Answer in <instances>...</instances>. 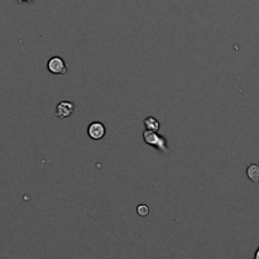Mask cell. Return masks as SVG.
<instances>
[{
  "instance_id": "cell-1",
  "label": "cell",
  "mask_w": 259,
  "mask_h": 259,
  "mask_svg": "<svg viewBox=\"0 0 259 259\" xmlns=\"http://www.w3.org/2000/svg\"><path fill=\"white\" fill-rule=\"evenodd\" d=\"M142 136H143L144 143L148 144L149 147H153V148H156L157 151L162 152V153L164 154L169 153V147H168V143H167L166 137L161 136V134H158L157 132L147 131V129L143 132Z\"/></svg>"
},
{
  "instance_id": "cell-2",
  "label": "cell",
  "mask_w": 259,
  "mask_h": 259,
  "mask_svg": "<svg viewBox=\"0 0 259 259\" xmlns=\"http://www.w3.org/2000/svg\"><path fill=\"white\" fill-rule=\"evenodd\" d=\"M47 70L52 75H66L67 73V63L60 56H53L48 60Z\"/></svg>"
},
{
  "instance_id": "cell-3",
  "label": "cell",
  "mask_w": 259,
  "mask_h": 259,
  "mask_svg": "<svg viewBox=\"0 0 259 259\" xmlns=\"http://www.w3.org/2000/svg\"><path fill=\"white\" fill-rule=\"evenodd\" d=\"M73 111H75V104H73L72 101L63 100L60 101V103L57 104V106H56L55 116L58 119L70 118L73 114Z\"/></svg>"
},
{
  "instance_id": "cell-4",
  "label": "cell",
  "mask_w": 259,
  "mask_h": 259,
  "mask_svg": "<svg viewBox=\"0 0 259 259\" xmlns=\"http://www.w3.org/2000/svg\"><path fill=\"white\" fill-rule=\"evenodd\" d=\"M106 128L101 121H93L88 126V136L93 141H101L105 137Z\"/></svg>"
},
{
  "instance_id": "cell-5",
  "label": "cell",
  "mask_w": 259,
  "mask_h": 259,
  "mask_svg": "<svg viewBox=\"0 0 259 259\" xmlns=\"http://www.w3.org/2000/svg\"><path fill=\"white\" fill-rule=\"evenodd\" d=\"M143 124L144 126H146L147 131L158 132L159 128H161V123H159L154 116H147V118L143 120Z\"/></svg>"
},
{
  "instance_id": "cell-6",
  "label": "cell",
  "mask_w": 259,
  "mask_h": 259,
  "mask_svg": "<svg viewBox=\"0 0 259 259\" xmlns=\"http://www.w3.org/2000/svg\"><path fill=\"white\" fill-rule=\"evenodd\" d=\"M247 176L250 181L254 182V184H258L259 182V166L258 164L252 163L247 167Z\"/></svg>"
},
{
  "instance_id": "cell-7",
  "label": "cell",
  "mask_w": 259,
  "mask_h": 259,
  "mask_svg": "<svg viewBox=\"0 0 259 259\" xmlns=\"http://www.w3.org/2000/svg\"><path fill=\"white\" fill-rule=\"evenodd\" d=\"M137 214L139 215V217L142 218H146L148 217L149 214V207L147 206V205H138V207H137Z\"/></svg>"
},
{
  "instance_id": "cell-8",
  "label": "cell",
  "mask_w": 259,
  "mask_h": 259,
  "mask_svg": "<svg viewBox=\"0 0 259 259\" xmlns=\"http://www.w3.org/2000/svg\"><path fill=\"white\" fill-rule=\"evenodd\" d=\"M33 0H17L18 4H23V3H32Z\"/></svg>"
},
{
  "instance_id": "cell-9",
  "label": "cell",
  "mask_w": 259,
  "mask_h": 259,
  "mask_svg": "<svg viewBox=\"0 0 259 259\" xmlns=\"http://www.w3.org/2000/svg\"><path fill=\"white\" fill-rule=\"evenodd\" d=\"M254 259H259V247H258V249L255 250V253H254Z\"/></svg>"
}]
</instances>
